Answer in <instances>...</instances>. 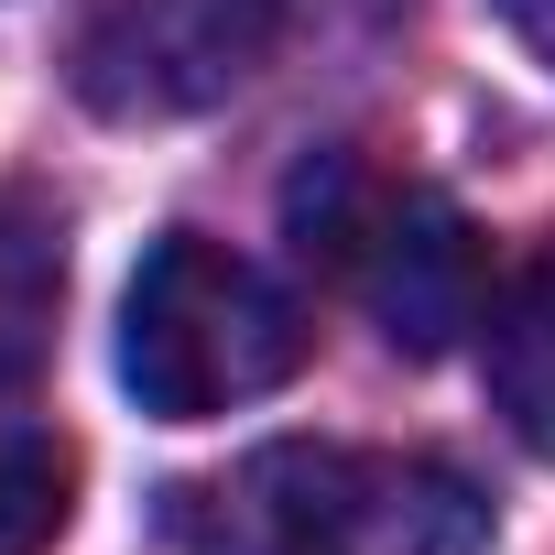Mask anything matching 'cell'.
<instances>
[{
	"label": "cell",
	"instance_id": "obj_2",
	"mask_svg": "<svg viewBox=\"0 0 555 555\" xmlns=\"http://www.w3.org/2000/svg\"><path fill=\"white\" fill-rule=\"evenodd\" d=\"M317 360V317L284 272L207 229H164L120 295V392L153 425H207L284 392Z\"/></svg>",
	"mask_w": 555,
	"mask_h": 555
},
{
	"label": "cell",
	"instance_id": "obj_8",
	"mask_svg": "<svg viewBox=\"0 0 555 555\" xmlns=\"http://www.w3.org/2000/svg\"><path fill=\"white\" fill-rule=\"evenodd\" d=\"M490 12H501V23H512V34L544 55V66H555V0H490Z\"/></svg>",
	"mask_w": 555,
	"mask_h": 555
},
{
	"label": "cell",
	"instance_id": "obj_4",
	"mask_svg": "<svg viewBox=\"0 0 555 555\" xmlns=\"http://www.w3.org/2000/svg\"><path fill=\"white\" fill-rule=\"evenodd\" d=\"M272 44V0H99L77 34V99L99 120H175L229 99Z\"/></svg>",
	"mask_w": 555,
	"mask_h": 555
},
{
	"label": "cell",
	"instance_id": "obj_6",
	"mask_svg": "<svg viewBox=\"0 0 555 555\" xmlns=\"http://www.w3.org/2000/svg\"><path fill=\"white\" fill-rule=\"evenodd\" d=\"M55 317H66V229L34 196H0V403L55 360Z\"/></svg>",
	"mask_w": 555,
	"mask_h": 555
},
{
	"label": "cell",
	"instance_id": "obj_3",
	"mask_svg": "<svg viewBox=\"0 0 555 555\" xmlns=\"http://www.w3.org/2000/svg\"><path fill=\"white\" fill-rule=\"evenodd\" d=\"M284 218H295V250L327 261L338 284L371 306V327L414 360H436L457 327L490 317V284H479V229L414 185V175H371L360 153H317L295 185H284Z\"/></svg>",
	"mask_w": 555,
	"mask_h": 555
},
{
	"label": "cell",
	"instance_id": "obj_5",
	"mask_svg": "<svg viewBox=\"0 0 555 555\" xmlns=\"http://www.w3.org/2000/svg\"><path fill=\"white\" fill-rule=\"evenodd\" d=\"M479 360H490V403L512 414V436L555 457V250L501 284V306L479 317Z\"/></svg>",
	"mask_w": 555,
	"mask_h": 555
},
{
	"label": "cell",
	"instance_id": "obj_1",
	"mask_svg": "<svg viewBox=\"0 0 555 555\" xmlns=\"http://www.w3.org/2000/svg\"><path fill=\"white\" fill-rule=\"evenodd\" d=\"M490 490L414 447L284 436L164 490L175 555H490Z\"/></svg>",
	"mask_w": 555,
	"mask_h": 555
},
{
	"label": "cell",
	"instance_id": "obj_7",
	"mask_svg": "<svg viewBox=\"0 0 555 555\" xmlns=\"http://www.w3.org/2000/svg\"><path fill=\"white\" fill-rule=\"evenodd\" d=\"M77 512V447L0 403V555H44Z\"/></svg>",
	"mask_w": 555,
	"mask_h": 555
}]
</instances>
